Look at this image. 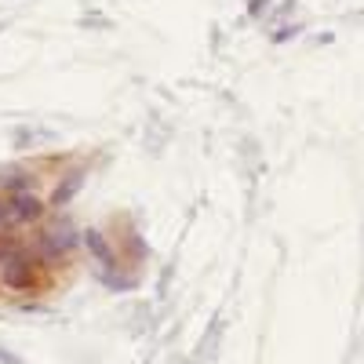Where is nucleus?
<instances>
[{
    "mask_svg": "<svg viewBox=\"0 0 364 364\" xmlns=\"http://www.w3.org/2000/svg\"><path fill=\"white\" fill-rule=\"evenodd\" d=\"M4 29H8V18H0V33H4Z\"/></svg>",
    "mask_w": 364,
    "mask_h": 364,
    "instance_id": "obj_10",
    "label": "nucleus"
},
{
    "mask_svg": "<svg viewBox=\"0 0 364 364\" xmlns=\"http://www.w3.org/2000/svg\"><path fill=\"white\" fill-rule=\"evenodd\" d=\"M91 171H95V168H91V157H87V161H77V157H73L63 171H58L51 193L44 197V200H48V208H51V211H66V208L77 200V193L84 190V182H87V175H91Z\"/></svg>",
    "mask_w": 364,
    "mask_h": 364,
    "instance_id": "obj_1",
    "label": "nucleus"
},
{
    "mask_svg": "<svg viewBox=\"0 0 364 364\" xmlns=\"http://www.w3.org/2000/svg\"><path fill=\"white\" fill-rule=\"evenodd\" d=\"M299 8H302V0H277L273 4V11H269V29H277V26H284V22H295L299 18Z\"/></svg>",
    "mask_w": 364,
    "mask_h": 364,
    "instance_id": "obj_5",
    "label": "nucleus"
},
{
    "mask_svg": "<svg viewBox=\"0 0 364 364\" xmlns=\"http://www.w3.org/2000/svg\"><path fill=\"white\" fill-rule=\"evenodd\" d=\"M314 44H317V48H328V44H336V33H317V37H314Z\"/></svg>",
    "mask_w": 364,
    "mask_h": 364,
    "instance_id": "obj_9",
    "label": "nucleus"
},
{
    "mask_svg": "<svg viewBox=\"0 0 364 364\" xmlns=\"http://www.w3.org/2000/svg\"><path fill=\"white\" fill-rule=\"evenodd\" d=\"M4 230H15V226H11V208H8V197L0 193V233H4Z\"/></svg>",
    "mask_w": 364,
    "mask_h": 364,
    "instance_id": "obj_8",
    "label": "nucleus"
},
{
    "mask_svg": "<svg viewBox=\"0 0 364 364\" xmlns=\"http://www.w3.org/2000/svg\"><path fill=\"white\" fill-rule=\"evenodd\" d=\"M48 139H55V132L37 128V124H18V128H11V149H15V154H26V149H33L37 142H48Z\"/></svg>",
    "mask_w": 364,
    "mask_h": 364,
    "instance_id": "obj_3",
    "label": "nucleus"
},
{
    "mask_svg": "<svg viewBox=\"0 0 364 364\" xmlns=\"http://www.w3.org/2000/svg\"><path fill=\"white\" fill-rule=\"evenodd\" d=\"M273 4H277V0H245V18L248 22H266Z\"/></svg>",
    "mask_w": 364,
    "mask_h": 364,
    "instance_id": "obj_6",
    "label": "nucleus"
},
{
    "mask_svg": "<svg viewBox=\"0 0 364 364\" xmlns=\"http://www.w3.org/2000/svg\"><path fill=\"white\" fill-rule=\"evenodd\" d=\"M41 186V171L37 164H0V193L18 197V193H37Z\"/></svg>",
    "mask_w": 364,
    "mask_h": 364,
    "instance_id": "obj_2",
    "label": "nucleus"
},
{
    "mask_svg": "<svg viewBox=\"0 0 364 364\" xmlns=\"http://www.w3.org/2000/svg\"><path fill=\"white\" fill-rule=\"evenodd\" d=\"M302 33H310V22H302V18H295V22H284V26H277V29H269V44H277V48H284V44H291V41H299Z\"/></svg>",
    "mask_w": 364,
    "mask_h": 364,
    "instance_id": "obj_4",
    "label": "nucleus"
},
{
    "mask_svg": "<svg viewBox=\"0 0 364 364\" xmlns=\"http://www.w3.org/2000/svg\"><path fill=\"white\" fill-rule=\"evenodd\" d=\"M77 26H80V29H113V22H109L102 11H87V15H80Z\"/></svg>",
    "mask_w": 364,
    "mask_h": 364,
    "instance_id": "obj_7",
    "label": "nucleus"
}]
</instances>
